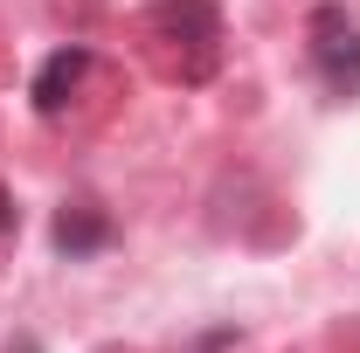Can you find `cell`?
Instances as JSON below:
<instances>
[{
	"instance_id": "6da1fadb",
	"label": "cell",
	"mask_w": 360,
	"mask_h": 353,
	"mask_svg": "<svg viewBox=\"0 0 360 353\" xmlns=\"http://www.w3.org/2000/svg\"><path fill=\"white\" fill-rule=\"evenodd\" d=\"M146 42L180 84H208L222 63V14L215 0H153L146 7Z\"/></svg>"
},
{
	"instance_id": "7a4b0ae2",
	"label": "cell",
	"mask_w": 360,
	"mask_h": 353,
	"mask_svg": "<svg viewBox=\"0 0 360 353\" xmlns=\"http://www.w3.org/2000/svg\"><path fill=\"white\" fill-rule=\"evenodd\" d=\"M305 42H312V70L333 97H360V21L347 7H312L305 21Z\"/></svg>"
},
{
	"instance_id": "3957f363",
	"label": "cell",
	"mask_w": 360,
	"mask_h": 353,
	"mask_svg": "<svg viewBox=\"0 0 360 353\" xmlns=\"http://www.w3.org/2000/svg\"><path fill=\"white\" fill-rule=\"evenodd\" d=\"M90 77V49H56L42 70H35V111L42 118H56L70 97H77V84Z\"/></svg>"
},
{
	"instance_id": "277c9868",
	"label": "cell",
	"mask_w": 360,
	"mask_h": 353,
	"mask_svg": "<svg viewBox=\"0 0 360 353\" xmlns=\"http://www.w3.org/2000/svg\"><path fill=\"white\" fill-rule=\"evenodd\" d=\"M104 243H111L104 208L77 201V208H63V215H56V250H63V257H90V250H104Z\"/></svg>"
}]
</instances>
